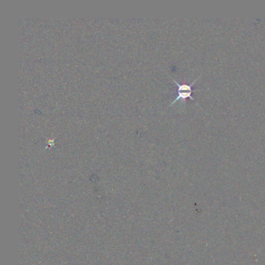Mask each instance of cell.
<instances>
[{"label":"cell","instance_id":"1","mask_svg":"<svg viewBox=\"0 0 265 265\" xmlns=\"http://www.w3.org/2000/svg\"><path fill=\"white\" fill-rule=\"evenodd\" d=\"M201 75H200L199 76L197 77V78H196L195 80L193 81V82H192L191 84H190V85H187V84L180 85L179 82H177V81L175 80V79H173L172 78V79H173V81H174V83H176V84H177V94L178 95H177V97H176L175 100H174V101H173L171 104H170V106H172L174 104H175L177 101H178L179 100H180V99H182L183 101H186V99L190 98V100H192L193 101H195V100L194 99V97H192V92H193V90H192V86H193V85L195 83L196 81L199 79V77L201 76Z\"/></svg>","mask_w":265,"mask_h":265}]
</instances>
